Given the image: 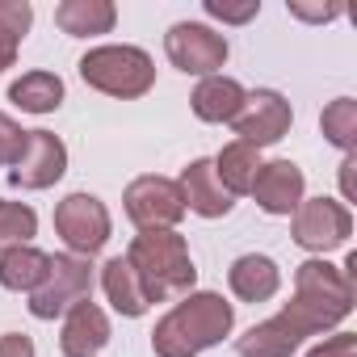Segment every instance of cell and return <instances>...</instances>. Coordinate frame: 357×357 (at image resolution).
<instances>
[{
  "mask_svg": "<svg viewBox=\"0 0 357 357\" xmlns=\"http://www.w3.org/2000/svg\"><path fill=\"white\" fill-rule=\"evenodd\" d=\"M93 294V265L84 257H51V269L43 278V286L30 294V315L34 319H55L68 315L76 303H84Z\"/></svg>",
  "mask_w": 357,
  "mask_h": 357,
  "instance_id": "5b68a950",
  "label": "cell"
},
{
  "mask_svg": "<svg viewBox=\"0 0 357 357\" xmlns=\"http://www.w3.org/2000/svg\"><path fill=\"white\" fill-rule=\"evenodd\" d=\"M164 51H168V63L185 76H219V68L227 63V38L215 34L211 26L202 22H176L168 34H164Z\"/></svg>",
  "mask_w": 357,
  "mask_h": 357,
  "instance_id": "52a82bcc",
  "label": "cell"
},
{
  "mask_svg": "<svg viewBox=\"0 0 357 357\" xmlns=\"http://www.w3.org/2000/svg\"><path fill=\"white\" fill-rule=\"evenodd\" d=\"M340 190H344V198H353V151H349L344 164H340Z\"/></svg>",
  "mask_w": 357,
  "mask_h": 357,
  "instance_id": "4dcf8cb0",
  "label": "cell"
},
{
  "mask_svg": "<svg viewBox=\"0 0 357 357\" xmlns=\"http://www.w3.org/2000/svg\"><path fill=\"white\" fill-rule=\"evenodd\" d=\"M227 282H231V294H236L240 303H265V298L278 294V286H282V269H278L269 257L248 252V257H240V261L227 269Z\"/></svg>",
  "mask_w": 357,
  "mask_h": 357,
  "instance_id": "9a60e30c",
  "label": "cell"
},
{
  "mask_svg": "<svg viewBox=\"0 0 357 357\" xmlns=\"http://www.w3.org/2000/svg\"><path fill=\"white\" fill-rule=\"evenodd\" d=\"M101 286H105V298L114 303V311L126 315V319H139V315L151 307L147 294H143V286H139V278H135V269L126 265V257L105 261V269H101Z\"/></svg>",
  "mask_w": 357,
  "mask_h": 357,
  "instance_id": "d6986e66",
  "label": "cell"
},
{
  "mask_svg": "<svg viewBox=\"0 0 357 357\" xmlns=\"http://www.w3.org/2000/svg\"><path fill=\"white\" fill-rule=\"evenodd\" d=\"M126 265L135 269L147 303H164V298H176V294H190L194 282H198L190 244L176 231H139L130 240V248H126Z\"/></svg>",
  "mask_w": 357,
  "mask_h": 357,
  "instance_id": "3957f363",
  "label": "cell"
},
{
  "mask_svg": "<svg viewBox=\"0 0 357 357\" xmlns=\"http://www.w3.org/2000/svg\"><path fill=\"white\" fill-rule=\"evenodd\" d=\"M353 311V278L344 273V265H328V261H303L294 269V298L278 311L298 336H315L336 328L344 315Z\"/></svg>",
  "mask_w": 357,
  "mask_h": 357,
  "instance_id": "6da1fadb",
  "label": "cell"
},
{
  "mask_svg": "<svg viewBox=\"0 0 357 357\" xmlns=\"http://www.w3.org/2000/svg\"><path fill=\"white\" fill-rule=\"evenodd\" d=\"M0 357H34V340L26 332H5L0 336Z\"/></svg>",
  "mask_w": 357,
  "mask_h": 357,
  "instance_id": "f1b7e54d",
  "label": "cell"
},
{
  "mask_svg": "<svg viewBox=\"0 0 357 357\" xmlns=\"http://www.w3.org/2000/svg\"><path fill=\"white\" fill-rule=\"evenodd\" d=\"M353 236V215L332 202V198H303L294 211V244H303L307 252H332L340 244H349Z\"/></svg>",
  "mask_w": 357,
  "mask_h": 357,
  "instance_id": "9c48e42d",
  "label": "cell"
},
{
  "mask_svg": "<svg viewBox=\"0 0 357 357\" xmlns=\"http://www.w3.org/2000/svg\"><path fill=\"white\" fill-rule=\"evenodd\" d=\"M9 101L26 114H55L63 105V80L55 72H26L9 84Z\"/></svg>",
  "mask_w": 357,
  "mask_h": 357,
  "instance_id": "44dd1931",
  "label": "cell"
},
{
  "mask_svg": "<svg viewBox=\"0 0 357 357\" xmlns=\"http://www.w3.org/2000/svg\"><path fill=\"white\" fill-rule=\"evenodd\" d=\"M126 202V215L139 231H172L176 223L185 219V202H181V190H176V181H168V176H135V181L126 185L122 194Z\"/></svg>",
  "mask_w": 357,
  "mask_h": 357,
  "instance_id": "8992f818",
  "label": "cell"
},
{
  "mask_svg": "<svg viewBox=\"0 0 357 357\" xmlns=\"http://www.w3.org/2000/svg\"><path fill=\"white\" fill-rule=\"evenodd\" d=\"M257 0H248V5H223V0H206V13L211 17H219V22H248V17H257Z\"/></svg>",
  "mask_w": 357,
  "mask_h": 357,
  "instance_id": "83f0119b",
  "label": "cell"
},
{
  "mask_svg": "<svg viewBox=\"0 0 357 357\" xmlns=\"http://www.w3.org/2000/svg\"><path fill=\"white\" fill-rule=\"evenodd\" d=\"M68 172V147L51 130H26L22 155L9 164V181L22 190H47Z\"/></svg>",
  "mask_w": 357,
  "mask_h": 357,
  "instance_id": "8fae6325",
  "label": "cell"
},
{
  "mask_svg": "<svg viewBox=\"0 0 357 357\" xmlns=\"http://www.w3.org/2000/svg\"><path fill=\"white\" fill-rule=\"evenodd\" d=\"M290 122H294L290 101H286L282 93H273V89L244 93V105H240V114L231 118L240 143H248V147H257V151L269 147V143H278V139L290 130Z\"/></svg>",
  "mask_w": 357,
  "mask_h": 357,
  "instance_id": "30bf717a",
  "label": "cell"
},
{
  "mask_svg": "<svg viewBox=\"0 0 357 357\" xmlns=\"http://www.w3.org/2000/svg\"><path fill=\"white\" fill-rule=\"evenodd\" d=\"M307 357H357V336L353 332H336L324 344H315Z\"/></svg>",
  "mask_w": 357,
  "mask_h": 357,
  "instance_id": "4316f807",
  "label": "cell"
},
{
  "mask_svg": "<svg viewBox=\"0 0 357 357\" xmlns=\"http://www.w3.org/2000/svg\"><path fill=\"white\" fill-rule=\"evenodd\" d=\"M236 324V307L223 294L198 290L185 294L151 332V349L155 357H198L202 349L219 344Z\"/></svg>",
  "mask_w": 357,
  "mask_h": 357,
  "instance_id": "7a4b0ae2",
  "label": "cell"
},
{
  "mask_svg": "<svg viewBox=\"0 0 357 357\" xmlns=\"http://www.w3.org/2000/svg\"><path fill=\"white\" fill-rule=\"evenodd\" d=\"M80 76L89 89H97L105 97L135 101L155 84V63L139 47H93L80 59Z\"/></svg>",
  "mask_w": 357,
  "mask_h": 357,
  "instance_id": "277c9868",
  "label": "cell"
},
{
  "mask_svg": "<svg viewBox=\"0 0 357 357\" xmlns=\"http://www.w3.org/2000/svg\"><path fill=\"white\" fill-rule=\"evenodd\" d=\"M294 13H298V17H315V22H319V17H336L340 9H324V13H319V9H294Z\"/></svg>",
  "mask_w": 357,
  "mask_h": 357,
  "instance_id": "1f68e13d",
  "label": "cell"
},
{
  "mask_svg": "<svg viewBox=\"0 0 357 357\" xmlns=\"http://www.w3.org/2000/svg\"><path fill=\"white\" fill-rule=\"evenodd\" d=\"M303 168L290 164V160H273V164H261L257 181H252V198L265 215H294L298 202H303Z\"/></svg>",
  "mask_w": 357,
  "mask_h": 357,
  "instance_id": "7c38bea8",
  "label": "cell"
},
{
  "mask_svg": "<svg viewBox=\"0 0 357 357\" xmlns=\"http://www.w3.org/2000/svg\"><path fill=\"white\" fill-rule=\"evenodd\" d=\"M26 147V130L9 118V114H0V164H13Z\"/></svg>",
  "mask_w": 357,
  "mask_h": 357,
  "instance_id": "484cf974",
  "label": "cell"
},
{
  "mask_svg": "<svg viewBox=\"0 0 357 357\" xmlns=\"http://www.w3.org/2000/svg\"><path fill=\"white\" fill-rule=\"evenodd\" d=\"M47 269H51V257L38 252L34 244H17V248H5V252H0V286H5V290H17V294L26 290V294H34V290L43 286Z\"/></svg>",
  "mask_w": 357,
  "mask_h": 357,
  "instance_id": "ac0fdd59",
  "label": "cell"
},
{
  "mask_svg": "<svg viewBox=\"0 0 357 357\" xmlns=\"http://www.w3.org/2000/svg\"><path fill=\"white\" fill-rule=\"evenodd\" d=\"M319 130L328 143H336L344 155L353 151V139H357V101L353 97H336L324 114H319Z\"/></svg>",
  "mask_w": 357,
  "mask_h": 357,
  "instance_id": "603a6c76",
  "label": "cell"
},
{
  "mask_svg": "<svg viewBox=\"0 0 357 357\" xmlns=\"http://www.w3.org/2000/svg\"><path fill=\"white\" fill-rule=\"evenodd\" d=\"M298 344H303V336H298L282 315H273V319H265V324H252V328L236 340L240 357H290Z\"/></svg>",
  "mask_w": 357,
  "mask_h": 357,
  "instance_id": "ffe728a7",
  "label": "cell"
},
{
  "mask_svg": "<svg viewBox=\"0 0 357 357\" xmlns=\"http://www.w3.org/2000/svg\"><path fill=\"white\" fill-rule=\"evenodd\" d=\"M118 22V9L109 0H63L55 9V26L72 38H93V34H109Z\"/></svg>",
  "mask_w": 357,
  "mask_h": 357,
  "instance_id": "e0dca14e",
  "label": "cell"
},
{
  "mask_svg": "<svg viewBox=\"0 0 357 357\" xmlns=\"http://www.w3.org/2000/svg\"><path fill=\"white\" fill-rule=\"evenodd\" d=\"M105 344H109V319H105V311L93 298L76 303L68 311V319H63V332H59L63 357H97Z\"/></svg>",
  "mask_w": 357,
  "mask_h": 357,
  "instance_id": "5bb4252c",
  "label": "cell"
},
{
  "mask_svg": "<svg viewBox=\"0 0 357 357\" xmlns=\"http://www.w3.org/2000/svg\"><path fill=\"white\" fill-rule=\"evenodd\" d=\"M190 105H194V114L202 122H231L240 114V105H244V84L231 80V76H206L194 89Z\"/></svg>",
  "mask_w": 357,
  "mask_h": 357,
  "instance_id": "2e32d148",
  "label": "cell"
},
{
  "mask_svg": "<svg viewBox=\"0 0 357 357\" xmlns=\"http://www.w3.org/2000/svg\"><path fill=\"white\" fill-rule=\"evenodd\" d=\"M215 172H219V181H223V190L236 198V194H248L252 190V181H257V172H261V155H257V147H248V143H227L223 151H219V160H215Z\"/></svg>",
  "mask_w": 357,
  "mask_h": 357,
  "instance_id": "7402d4cb",
  "label": "cell"
},
{
  "mask_svg": "<svg viewBox=\"0 0 357 357\" xmlns=\"http://www.w3.org/2000/svg\"><path fill=\"white\" fill-rule=\"evenodd\" d=\"M34 231H38L34 206H26V202H0V248L30 244Z\"/></svg>",
  "mask_w": 357,
  "mask_h": 357,
  "instance_id": "cb8c5ba5",
  "label": "cell"
},
{
  "mask_svg": "<svg viewBox=\"0 0 357 357\" xmlns=\"http://www.w3.org/2000/svg\"><path fill=\"white\" fill-rule=\"evenodd\" d=\"M30 22H34V9H30V0H0V34L5 38H26V30H30Z\"/></svg>",
  "mask_w": 357,
  "mask_h": 357,
  "instance_id": "d4e9b609",
  "label": "cell"
},
{
  "mask_svg": "<svg viewBox=\"0 0 357 357\" xmlns=\"http://www.w3.org/2000/svg\"><path fill=\"white\" fill-rule=\"evenodd\" d=\"M55 231L72 248V257H97L109 240V211L93 194H68L55 206Z\"/></svg>",
  "mask_w": 357,
  "mask_h": 357,
  "instance_id": "ba28073f",
  "label": "cell"
},
{
  "mask_svg": "<svg viewBox=\"0 0 357 357\" xmlns=\"http://www.w3.org/2000/svg\"><path fill=\"white\" fill-rule=\"evenodd\" d=\"M176 190H181L185 211H194V215H202V219H223V215L236 206L231 194H227L223 181H219V172H215V160H194V164L181 172Z\"/></svg>",
  "mask_w": 357,
  "mask_h": 357,
  "instance_id": "4fadbf2b",
  "label": "cell"
},
{
  "mask_svg": "<svg viewBox=\"0 0 357 357\" xmlns=\"http://www.w3.org/2000/svg\"><path fill=\"white\" fill-rule=\"evenodd\" d=\"M13 59H17V38H5V34H0V72L13 68Z\"/></svg>",
  "mask_w": 357,
  "mask_h": 357,
  "instance_id": "f546056e",
  "label": "cell"
}]
</instances>
